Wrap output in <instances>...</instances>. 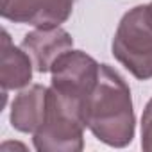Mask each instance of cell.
<instances>
[{"label": "cell", "instance_id": "1", "mask_svg": "<svg viewBox=\"0 0 152 152\" xmlns=\"http://www.w3.org/2000/svg\"><path fill=\"white\" fill-rule=\"evenodd\" d=\"M84 124L91 134L115 148L131 145L136 116L125 79L109 64H100V77L84 106Z\"/></svg>", "mask_w": 152, "mask_h": 152}, {"label": "cell", "instance_id": "4", "mask_svg": "<svg viewBox=\"0 0 152 152\" xmlns=\"http://www.w3.org/2000/svg\"><path fill=\"white\" fill-rule=\"evenodd\" d=\"M50 73L52 91L84 118V106L100 77V64L86 52L72 48L54 63Z\"/></svg>", "mask_w": 152, "mask_h": 152}, {"label": "cell", "instance_id": "7", "mask_svg": "<svg viewBox=\"0 0 152 152\" xmlns=\"http://www.w3.org/2000/svg\"><path fill=\"white\" fill-rule=\"evenodd\" d=\"M48 102V88L43 84H32L23 88L11 104V125L20 132L34 134L41 125Z\"/></svg>", "mask_w": 152, "mask_h": 152}, {"label": "cell", "instance_id": "2", "mask_svg": "<svg viewBox=\"0 0 152 152\" xmlns=\"http://www.w3.org/2000/svg\"><path fill=\"white\" fill-rule=\"evenodd\" d=\"M111 52L138 81L152 79V9L148 4L136 6L122 16Z\"/></svg>", "mask_w": 152, "mask_h": 152}, {"label": "cell", "instance_id": "10", "mask_svg": "<svg viewBox=\"0 0 152 152\" xmlns=\"http://www.w3.org/2000/svg\"><path fill=\"white\" fill-rule=\"evenodd\" d=\"M148 6H150V9H152V2H150V4H148Z\"/></svg>", "mask_w": 152, "mask_h": 152}, {"label": "cell", "instance_id": "3", "mask_svg": "<svg viewBox=\"0 0 152 152\" xmlns=\"http://www.w3.org/2000/svg\"><path fill=\"white\" fill-rule=\"evenodd\" d=\"M84 129L83 115L48 88L45 118L32 134L34 148L38 152H81L84 148Z\"/></svg>", "mask_w": 152, "mask_h": 152}, {"label": "cell", "instance_id": "5", "mask_svg": "<svg viewBox=\"0 0 152 152\" xmlns=\"http://www.w3.org/2000/svg\"><path fill=\"white\" fill-rule=\"evenodd\" d=\"M77 0H2V18L34 27H61Z\"/></svg>", "mask_w": 152, "mask_h": 152}, {"label": "cell", "instance_id": "6", "mask_svg": "<svg viewBox=\"0 0 152 152\" xmlns=\"http://www.w3.org/2000/svg\"><path fill=\"white\" fill-rule=\"evenodd\" d=\"M73 47V38L63 27H36L22 39V48L31 56L34 70L47 73L54 63Z\"/></svg>", "mask_w": 152, "mask_h": 152}, {"label": "cell", "instance_id": "8", "mask_svg": "<svg viewBox=\"0 0 152 152\" xmlns=\"http://www.w3.org/2000/svg\"><path fill=\"white\" fill-rule=\"evenodd\" d=\"M34 63L31 56L22 48L13 45L9 32L2 31V59H0V84L2 93L9 90L27 88L32 81Z\"/></svg>", "mask_w": 152, "mask_h": 152}, {"label": "cell", "instance_id": "9", "mask_svg": "<svg viewBox=\"0 0 152 152\" xmlns=\"http://www.w3.org/2000/svg\"><path fill=\"white\" fill-rule=\"evenodd\" d=\"M141 148L152 152V99L147 102L141 115Z\"/></svg>", "mask_w": 152, "mask_h": 152}]
</instances>
